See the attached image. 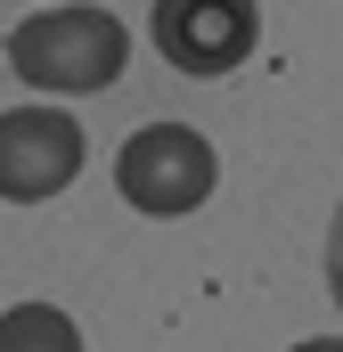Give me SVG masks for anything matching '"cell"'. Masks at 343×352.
<instances>
[{
	"label": "cell",
	"instance_id": "1",
	"mask_svg": "<svg viewBox=\"0 0 343 352\" xmlns=\"http://www.w3.org/2000/svg\"><path fill=\"white\" fill-rule=\"evenodd\" d=\"M8 66H16V82L49 90V107L115 90L123 66H131V25L106 16V8H82V0H49L41 16H25L8 33Z\"/></svg>",
	"mask_w": 343,
	"mask_h": 352
},
{
	"label": "cell",
	"instance_id": "2",
	"mask_svg": "<svg viewBox=\"0 0 343 352\" xmlns=\"http://www.w3.org/2000/svg\"><path fill=\"white\" fill-rule=\"evenodd\" d=\"M115 188L131 213L147 221H180L196 213L213 188H221V156L196 123H139L123 148H115Z\"/></svg>",
	"mask_w": 343,
	"mask_h": 352
},
{
	"label": "cell",
	"instance_id": "3",
	"mask_svg": "<svg viewBox=\"0 0 343 352\" xmlns=\"http://www.w3.org/2000/svg\"><path fill=\"white\" fill-rule=\"evenodd\" d=\"M261 50V0H156V58L221 82Z\"/></svg>",
	"mask_w": 343,
	"mask_h": 352
},
{
	"label": "cell",
	"instance_id": "4",
	"mask_svg": "<svg viewBox=\"0 0 343 352\" xmlns=\"http://www.w3.org/2000/svg\"><path fill=\"white\" fill-rule=\"evenodd\" d=\"M82 173V123L66 107H8L0 115V197L8 205H49Z\"/></svg>",
	"mask_w": 343,
	"mask_h": 352
},
{
	"label": "cell",
	"instance_id": "5",
	"mask_svg": "<svg viewBox=\"0 0 343 352\" xmlns=\"http://www.w3.org/2000/svg\"><path fill=\"white\" fill-rule=\"evenodd\" d=\"M0 352H82V328L66 303H8L0 311Z\"/></svg>",
	"mask_w": 343,
	"mask_h": 352
},
{
	"label": "cell",
	"instance_id": "6",
	"mask_svg": "<svg viewBox=\"0 0 343 352\" xmlns=\"http://www.w3.org/2000/svg\"><path fill=\"white\" fill-rule=\"evenodd\" d=\"M327 295L343 303V205H335V221H327Z\"/></svg>",
	"mask_w": 343,
	"mask_h": 352
},
{
	"label": "cell",
	"instance_id": "7",
	"mask_svg": "<svg viewBox=\"0 0 343 352\" xmlns=\"http://www.w3.org/2000/svg\"><path fill=\"white\" fill-rule=\"evenodd\" d=\"M286 352H343V336H303V344H286Z\"/></svg>",
	"mask_w": 343,
	"mask_h": 352
}]
</instances>
